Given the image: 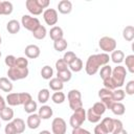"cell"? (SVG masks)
I'll use <instances>...</instances> for the list:
<instances>
[{
	"instance_id": "49",
	"label": "cell",
	"mask_w": 134,
	"mask_h": 134,
	"mask_svg": "<svg viewBox=\"0 0 134 134\" xmlns=\"http://www.w3.org/2000/svg\"><path fill=\"white\" fill-rule=\"evenodd\" d=\"M71 134H91V133L88 130H86V129H83L81 127H77V128H73Z\"/></svg>"
},
{
	"instance_id": "27",
	"label": "cell",
	"mask_w": 134,
	"mask_h": 134,
	"mask_svg": "<svg viewBox=\"0 0 134 134\" xmlns=\"http://www.w3.org/2000/svg\"><path fill=\"white\" fill-rule=\"evenodd\" d=\"M46 35H47V30H46L45 26H43V25L38 26V27L32 31V36H34L36 39H38V40L44 39V38L46 37Z\"/></svg>"
},
{
	"instance_id": "22",
	"label": "cell",
	"mask_w": 134,
	"mask_h": 134,
	"mask_svg": "<svg viewBox=\"0 0 134 134\" xmlns=\"http://www.w3.org/2000/svg\"><path fill=\"white\" fill-rule=\"evenodd\" d=\"M48 85H49L50 89L53 90V91H61V90L64 88V83L61 82V81H60L59 79H57V77L50 79Z\"/></svg>"
},
{
	"instance_id": "45",
	"label": "cell",
	"mask_w": 134,
	"mask_h": 134,
	"mask_svg": "<svg viewBox=\"0 0 134 134\" xmlns=\"http://www.w3.org/2000/svg\"><path fill=\"white\" fill-rule=\"evenodd\" d=\"M16 60H17L16 57H14L13 54H9V55H6V57H5L4 62H5V65H6V66H8L9 68H12V67H15V65H16Z\"/></svg>"
},
{
	"instance_id": "18",
	"label": "cell",
	"mask_w": 134,
	"mask_h": 134,
	"mask_svg": "<svg viewBox=\"0 0 134 134\" xmlns=\"http://www.w3.org/2000/svg\"><path fill=\"white\" fill-rule=\"evenodd\" d=\"M110 109H111V111H112L115 115H117V116H120V115L125 114V111H126L125 105H124L122 103H120V102H115V103H113V105L111 106Z\"/></svg>"
},
{
	"instance_id": "46",
	"label": "cell",
	"mask_w": 134,
	"mask_h": 134,
	"mask_svg": "<svg viewBox=\"0 0 134 134\" xmlns=\"http://www.w3.org/2000/svg\"><path fill=\"white\" fill-rule=\"evenodd\" d=\"M4 132H5V134H17V131H16V128H15L13 121L8 122V124L5 126Z\"/></svg>"
},
{
	"instance_id": "38",
	"label": "cell",
	"mask_w": 134,
	"mask_h": 134,
	"mask_svg": "<svg viewBox=\"0 0 134 134\" xmlns=\"http://www.w3.org/2000/svg\"><path fill=\"white\" fill-rule=\"evenodd\" d=\"M91 109L97 114V115H103L104 113H105V111H106V107H105V105L102 103V102H97V103H95L94 105H93V107H91Z\"/></svg>"
},
{
	"instance_id": "2",
	"label": "cell",
	"mask_w": 134,
	"mask_h": 134,
	"mask_svg": "<svg viewBox=\"0 0 134 134\" xmlns=\"http://www.w3.org/2000/svg\"><path fill=\"white\" fill-rule=\"evenodd\" d=\"M67 98H68V103H69V107L71 110L75 111L80 108H83V102H82V95L81 92L76 89H72L68 92L67 94Z\"/></svg>"
},
{
	"instance_id": "48",
	"label": "cell",
	"mask_w": 134,
	"mask_h": 134,
	"mask_svg": "<svg viewBox=\"0 0 134 134\" xmlns=\"http://www.w3.org/2000/svg\"><path fill=\"white\" fill-rule=\"evenodd\" d=\"M94 134H108V133H107L106 129L104 128V126L102 124H98L94 128Z\"/></svg>"
},
{
	"instance_id": "52",
	"label": "cell",
	"mask_w": 134,
	"mask_h": 134,
	"mask_svg": "<svg viewBox=\"0 0 134 134\" xmlns=\"http://www.w3.org/2000/svg\"><path fill=\"white\" fill-rule=\"evenodd\" d=\"M5 107H6V105H5V100H4L3 96L0 95V111H2Z\"/></svg>"
},
{
	"instance_id": "54",
	"label": "cell",
	"mask_w": 134,
	"mask_h": 134,
	"mask_svg": "<svg viewBox=\"0 0 134 134\" xmlns=\"http://www.w3.org/2000/svg\"><path fill=\"white\" fill-rule=\"evenodd\" d=\"M39 134H51V133H50L48 130H43V131H41Z\"/></svg>"
},
{
	"instance_id": "50",
	"label": "cell",
	"mask_w": 134,
	"mask_h": 134,
	"mask_svg": "<svg viewBox=\"0 0 134 134\" xmlns=\"http://www.w3.org/2000/svg\"><path fill=\"white\" fill-rule=\"evenodd\" d=\"M122 128H124V126H122L121 120H119V119H114V129H113V132H114V131H117V130H120V129H122Z\"/></svg>"
},
{
	"instance_id": "44",
	"label": "cell",
	"mask_w": 134,
	"mask_h": 134,
	"mask_svg": "<svg viewBox=\"0 0 134 134\" xmlns=\"http://www.w3.org/2000/svg\"><path fill=\"white\" fill-rule=\"evenodd\" d=\"M55 68H57L58 71H64V70L68 69V65L66 64V62L63 59H59L55 62Z\"/></svg>"
},
{
	"instance_id": "53",
	"label": "cell",
	"mask_w": 134,
	"mask_h": 134,
	"mask_svg": "<svg viewBox=\"0 0 134 134\" xmlns=\"http://www.w3.org/2000/svg\"><path fill=\"white\" fill-rule=\"evenodd\" d=\"M113 134H128V132L122 128V129H120V130H117V131H114V132H112Z\"/></svg>"
},
{
	"instance_id": "40",
	"label": "cell",
	"mask_w": 134,
	"mask_h": 134,
	"mask_svg": "<svg viewBox=\"0 0 134 134\" xmlns=\"http://www.w3.org/2000/svg\"><path fill=\"white\" fill-rule=\"evenodd\" d=\"M126 66L128 68V70L131 73H134V55L133 54H129L126 57Z\"/></svg>"
},
{
	"instance_id": "8",
	"label": "cell",
	"mask_w": 134,
	"mask_h": 134,
	"mask_svg": "<svg viewBox=\"0 0 134 134\" xmlns=\"http://www.w3.org/2000/svg\"><path fill=\"white\" fill-rule=\"evenodd\" d=\"M112 92L113 91L106 89V88H103L98 91V96L100 98V102L105 105L106 109H110L111 106L113 105V103H115L113 100V97H112Z\"/></svg>"
},
{
	"instance_id": "29",
	"label": "cell",
	"mask_w": 134,
	"mask_h": 134,
	"mask_svg": "<svg viewBox=\"0 0 134 134\" xmlns=\"http://www.w3.org/2000/svg\"><path fill=\"white\" fill-rule=\"evenodd\" d=\"M71 71L70 70H64V71H58L57 72V79H59L61 82L65 83V82H69L71 80Z\"/></svg>"
},
{
	"instance_id": "30",
	"label": "cell",
	"mask_w": 134,
	"mask_h": 134,
	"mask_svg": "<svg viewBox=\"0 0 134 134\" xmlns=\"http://www.w3.org/2000/svg\"><path fill=\"white\" fill-rule=\"evenodd\" d=\"M68 67L70 68L71 71H73V72H79V71H81V70L83 69V62H82L81 59L76 58L74 61H72V62L68 65Z\"/></svg>"
},
{
	"instance_id": "25",
	"label": "cell",
	"mask_w": 134,
	"mask_h": 134,
	"mask_svg": "<svg viewBox=\"0 0 134 134\" xmlns=\"http://www.w3.org/2000/svg\"><path fill=\"white\" fill-rule=\"evenodd\" d=\"M122 37L126 41L131 42L134 39V27L132 25H128L122 30Z\"/></svg>"
},
{
	"instance_id": "6",
	"label": "cell",
	"mask_w": 134,
	"mask_h": 134,
	"mask_svg": "<svg viewBox=\"0 0 134 134\" xmlns=\"http://www.w3.org/2000/svg\"><path fill=\"white\" fill-rule=\"evenodd\" d=\"M98 46L103 51L106 52H112L116 48V41L111 37H103L98 41Z\"/></svg>"
},
{
	"instance_id": "9",
	"label": "cell",
	"mask_w": 134,
	"mask_h": 134,
	"mask_svg": "<svg viewBox=\"0 0 134 134\" xmlns=\"http://www.w3.org/2000/svg\"><path fill=\"white\" fill-rule=\"evenodd\" d=\"M51 130L53 134H65L67 131L66 121L62 117H55L51 122Z\"/></svg>"
},
{
	"instance_id": "21",
	"label": "cell",
	"mask_w": 134,
	"mask_h": 134,
	"mask_svg": "<svg viewBox=\"0 0 134 134\" xmlns=\"http://www.w3.org/2000/svg\"><path fill=\"white\" fill-rule=\"evenodd\" d=\"M6 103L9 106H19V105H21L19 93H8L7 96H6Z\"/></svg>"
},
{
	"instance_id": "24",
	"label": "cell",
	"mask_w": 134,
	"mask_h": 134,
	"mask_svg": "<svg viewBox=\"0 0 134 134\" xmlns=\"http://www.w3.org/2000/svg\"><path fill=\"white\" fill-rule=\"evenodd\" d=\"M124 59H125V53L121 50H114V51H112L111 57H110V60H112V62L115 63V64H120L124 61Z\"/></svg>"
},
{
	"instance_id": "13",
	"label": "cell",
	"mask_w": 134,
	"mask_h": 134,
	"mask_svg": "<svg viewBox=\"0 0 134 134\" xmlns=\"http://www.w3.org/2000/svg\"><path fill=\"white\" fill-rule=\"evenodd\" d=\"M26 124H27V127H28L29 129L35 130V129L39 128V126H40V124H41V118H40V116H39L38 114L31 113V114H29V116L27 117Z\"/></svg>"
},
{
	"instance_id": "28",
	"label": "cell",
	"mask_w": 134,
	"mask_h": 134,
	"mask_svg": "<svg viewBox=\"0 0 134 134\" xmlns=\"http://www.w3.org/2000/svg\"><path fill=\"white\" fill-rule=\"evenodd\" d=\"M13 124H14V126H15V128H16V131H17V134H21V133H23L24 131H25V122H24V120L22 119V118H15V119H13Z\"/></svg>"
},
{
	"instance_id": "12",
	"label": "cell",
	"mask_w": 134,
	"mask_h": 134,
	"mask_svg": "<svg viewBox=\"0 0 134 134\" xmlns=\"http://www.w3.org/2000/svg\"><path fill=\"white\" fill-rule=\"evenodd\" d=\"M25 55L29 59H37L39 55H40V48L39 46L35 45V44H30V45H27L25 47Z\"/></svg>"
},
{
	"instance_id": "41",
	"label": "cell",
	"mask_w": 134,
	"mask_h": 134,
	"mask_svg": "<svg viewBox=\"0 0 134 134\" xmlns=\"http://www.w3.org/2000/svg\"><path fill=\"white\" fill-rule=\"evenodd\" d=\"M76 58H77V57L75 55V53H74L73 51H67V52L64 54L63 60L66 62V64H67V65H69V64H70L72 61H74Z\"/></svg>"
},
{
	"instance_id": "5",
	"label": "cell",
	"mask_w": 134,
	"mask_h": 134,
	"mask_svg": "<svg viewBox=\"0 0 134 134\" xmlns=\"http://www.w3.org/2000/svg\"><path fill=\"white\" fill-rule=\"evenodd\" d=\"M29 71L28 68H18V67H12L7 70V75L10 81H19L27 77Z\"/></svg>"
},
{
	"instance_id": "14",
	"label": "cell",
	"mask_w": 134,
	"mask_h": 134,
	"mask_svg": "<svg viewBox=\"0 0 134 134\" xmlns=\"http://www.w3.org/2000/svg\"><path fill=\"white\" fill-rule=\"evenodd\" d=\"M58 9L61 14H69L72 10V3L69 0H62L58 3Z\"/></svg>"
},
{
	"instance_id": "43",
	"label": "cell",
	"mask_w": 134,
	"mask_h": 134,
	"mask_svg": "<svg viewBox=\"0 0 134 134\" xmlns=\"http://www.w3.org/2000/svg\"><path fill=\"white\" fill-rule=\"evenodd\" d=\"M19 95H20V103H21V105H25V104H27L28 102H30V100H32V97H31V95L29 94V93H27V92H21V93H19Z\"/></svg>"
},
{
	"instance_id": "26",
	"label": "cell",
	"mask_w": 134,
	"mask_h": 134,
	"mask_svg": "<svg viewBox=\"0 0 134 134\" xmlns=\"http://www.w3.org/2000/svg\"><path fill=\"white\" fill-rule=\"evenodd\" d=\"M100 124L104 126V128L106 129L107 133H112L113 132V129H114V118H111V117H105Z\"/></svg>"
},
{
	"instance_id": "32",
	"label": "cell",
	"mask_w": 134,
	"mask_h": 134,
	"mask_svg": "<svg viewBox=\"0 0 134 134\" xmlns=\"http://www.w3.org/2000/svg\"><path fill=\"white\" fill-rule=\"evenodd\" d=\"M86 118H87L90 122L94 124V122H98V121L100 120V115H97L91 108H89L88 111L86 112Z\"/></svg>"
},
{
	"instance_id": "34",
	"label": "cell",
	"mask_w": 134,
	"mask_h": 134,
	"mask_svg": "<svg viewBox=\"0 0 134 134\" xmlns=\"http://www.w3.org/2000/svg\"><path fill=\"white\" fill-rule=\"evenodd\" d=\"M41 75L44 80H50L52 79V75H53V70L50 66L46 65L44 66L42 69H41Z\"/></svg>"
},
{
	"instance_id": "20",
	"label": "cell",
	"mask_w": 134,
	"mask_h": 134,
	"mask_svg": "<svg viewBox=\"0 0 134 134\" xmlns=\"http://www.w3.org/2000/svg\"><path fill=\"white\" fill-rule=\"evenodd\" d=\"M20 26L21 25H20V23L17 20H10L6 24V29H7V31L9 34L15 35V34H17L20 30Z\"/></svg>"
},
{
	"instance_id": "36",
	"label": "cell",
	"mask_w": 134,
	"mask_h": 134,
	"mask_svg": "<svg viewBox=\"0 0 134 134\" xmlns=\"http://www.w3.org/2000/svg\"><path fill=\"white\" fill-rule=\"evenodd\" d=\"M65 98H66L65 94L61 91H57L51 95V99L54 104H62L65 102Z\"/></svg>"
},
{
	"instance_id": "37",
	"label": "cell",
	"mask_w": 134,
	"mask_h": 134,
	"mask_svg": "<svg viewBox=\"0 0 134 134\" xmlns=\"http://www.w3.org/2000/svg\"><path fill=\"white\" fill-rule=\"evenodd\" d=\"M125 96H126V93H125V90L122 89H115L112 92V97L114 102H120L125 98Z\"/></svg>"
},
{
	"instance_id": "11",
	"label": "cell",
	"mask_w": 134,
	"mask_h": 134,
	"mask_svg": "<svg viewBox=\"0 0 134 134\" xmlns=\"http://www.w3.org/2000/svg\"><path fill=\"white\" fill-rule=\"evenodd\" d=\"M25 5H26V8L27 10L35 15V16H38V15H41L42 12H43V8H41L37 2V0H27L25 2Z\"/></svg>"
},
{
	"instance_id": "33",
	"label": "cell",
	"mask_w": 134,
	"mask_h": 134,
	"mask_svg": "<svg viewBox=\"0 0 134 134\" xmlns=\"http://www.w3.org/2000/svg\"><path fill=\"white\" fill-rule=\"evenodd\" d=\"M49 96H50V92L48 89H41L38 93V100L41 104H45L49 99Z\"/></svg>"
},
{
	"instance_id": "1",
	"label": "cell",
	"mask_w": 134,
	"mask_h": 134,
	"mask_svg": "<svg viewBox=\"0 0 134 134\" xmlns=\"http://www.w3.org/2000/svg\"><path fill=\"white\" fill-rule=\"evenodd\" d=\"M110 61V57L107 53H97V54H91L86 62V66H85V70L87 72V74L89 75H93L98 71V68L100 66H105L108 65Z\"/></svg>"
},
{
	"instance_id": "16",
	"label": "cell",
	"mask_w": 134,
	"mask_h": 134,
	"mask_svg": "<svg viewBox=\"0 0 134 134\" xmlns=\"http://www.w3.org/2000/svg\"><path fill=\"white\" fill-rule=\"evenodd\" d=\"M49 36H50V39L54 42V41H57V40L63 39L64 32H63V29H62L60 26H53V27H51L50 30H49Z\"/></svg>"
},
{
	"instance_id": "10",
	"label": "cell",
	"mask_w": 134,
	"mask_h": 134,
	"mask_svg": "<svg viewBox=\"0 0 134 134\" xmlns=\"http://www.w3.org/2000/svg\"><path fill=\"white\" fill-rule=\"evenodd\" d=\"M43 18L47 25H55L59 20L58 12L54 8H47L43 13Z\"/></svg>"
},
{
	"instance_id": "35",
	"label": "cell",
	"mask_w": 134,
	"mask_h": 134,
	"mask_svg": "<svg viewBox=\"0 0 134 134\" xmlns=\"http://www.w3.org/2000/svg\"><path fill=\"white\" fill-rule=\"evenodd\" d=\"M111 73H112V68H111L110 65H105V66H103L100 68L99 75L103 79V81L106 80V79H108V77H110L111 76Z\"/></svg>"
},
{
	"instance_id": "7",
	"label": "cell",
	"mask_w": 134,
	"mask_h": 134,
	"mask_svg": "<svg viewBox=\"0 0 134 134\" xmlns=\"http://www.w3.org/2000/svg\"><path fill=\"white\" fill-rule=\"evenodd\" d=\"M21 23H22V25L24 26V28H26L27 30H30L31 32H32L38 26L41 25L38 18L31 17V16H29V15H24V16H22Z\"/></svg>"
},
{
	"instance_id": "42",
	"label": "cell",
	"mask_w": 134,
	"mask_h": 134,
	"mask_svg": "<svg viewBox=\"0 0 134 134\" xmlns=\"http://www.w3.org/2000/svg\"><path fill=\"white\" fill-rule=\"evenodd\" d=\"M27 65H28V60L27 59H25L23 57L17 58L15 67H18V68H27Z\"/></svg>"
},
{
	"instance_id": "47",
	"label": "cell",
	"mask_w": 134,
	"mask_h": 134,
	"mask_svg": "<svg viewBox=\"0 0 134 134\" xmlns=\"http://www.w3.org/2000/svg\"><path fill=\"white\" fill-rule=\"evenodd\" d=\"M125 93H127L129 95H133L134 94V81H130L126 85V91H125Z\"/></svg>"
},
{
	"instance_id": "55",
	"label": "cell",
	"mask_w": 134,
	"mask_h": 134,
	"mask_svg": "<svg viewBox=\"0 0 134 134\" xmlns=\"http://www.w3.org/2000/svg\"><path fill=\"white\" fill-rule=\"evenodd\" d=\"M2 43V39H1V37H0V44Z\"/></svg>"
},
{
	"instance_id": "3",
	"label": "cell",
	"mask_w": 134,
	"mask_h": 134,
	"mask_svg": "<svg viewBox=\"0 0 134 134\" xmlns=\"http://www.w3.org/2000/svg\"><path fill=\"white\" fill-rule=\"evenodd\" d=\"M126 76H127V70L124 66H116L113 70H112V73H111V79L113 80L116 88H119L121 87L124 84H125V80H126Z\"/></svg>"
},
{
	"instance_id": "56",
	"label": "cell",
	"mask_w": 134,
	"mask_h": 134,
	"mask_svg": "<svg viewBox=\"0 0 134 134\" xmlns=\"http://www.w3.org/2000/svg\"><path fill=\"white\" fill-rule=\"evenodd\" d=\"M0 58H1V51H0Z\"/></svg>"
},
{
	"instance_id": "31",
	"label": "cell",
	"mask_w": 134,
	"mask_h": 134,
	"mask_svg": "<svg viewBox=\"0 0 134 134\" xmlns=\"http://www.w3.org/2000/svg\"><path fill=\"white\" fill-rule=\"evenodd\" d=\"M67 46H68V43H67V41L64 38L63 39H60V40H57V41L53 42V48L57 51H59V52L65 50L67 48Z\"/></svg>"
},
{
	"instance_id": "23",
	"label": "cell",
	"mask_w": 134,
	"mask_h": 134,
	"mask_svg": "<svg viewBox=\"0 0 134 134\" xmlns=\"http://www.w3.org/2000/svg\"><path fill=\"white\" fill-rule=\"evenodd\" d=\"M0 90L4 92H10L13 90V84L7 77H0Z\"/></svg>"
},
{
	"instance_id": "19",
	"label": "cell",
	"mask_w": 134,
	"mask_h": 134,
	"mask_svg": "<svg viewBox=\"0 0 134 134\" xmlns=\"http://www.w3.org/2000/svg\"><path fill=\"white\" fill-rule=\"evenodd\" d=\"M0 117L2 120L9 121L14 118V110L10 107H5L2 111H0Z\"/></svg>"
},
{
	"instance_id": "4",
	"label": "cell",
	"mask_w": 134,
	"mask_h": 134,
	"mask_svg": "<svg viewBox=\"0 0 134 134\" xmlns=\"http://www.w3.org/2000/svg\"><path fill=\"white\" fill-rule=\"evenodd\" d=\"M86 120V111L84 108H80L73 112V114L70 116L69 124L72 128H77L83 125V122Z\"/></svg>"
},
{
	"instance_id": "39",
	"label": "cell",
	"mask_w": 134,
	"mask_h": 134,
	"mask_svg": "<svg viewBox=\"0 0 134 134\" xmlns=\"http://www.w3.org/2000/svg\"><path fill=\"white\" fill-rule=\"evenodd\" d=\"M37 109H38V106H37V103L35 100H30V102H28L27 104L24 105V111L26 113H29V114L35 113V111Z\"/></svg>"
},
{
	"instance_id": "17",
	"label": "cell",
	"mask_w": 134,
	"mask_h": 134,
	"mask_svg": "<svg viewBox=\"0 0 134 134\" xmlns=\"http://www.w3.org/2000/svg\"><path fill=\"white\" fill-rule=\"evenodd\" d=\"M13 3L9 1H0V15H10L13 13Z\"/></svg>"
},
{
	"instance_id": "51",
	"label": "cell",
	"mask_w": 134,
	"mask_h": 134,
	"mask_svg": "<svg viewBox=\"0 0 134 134\" xmlns=\"http://www.w3.org/2000/svg\"><path fill=\"white\" fill-rule=\"evenodd\" d=\"M37 2H38V4H39V6L41 7V8H46V7H48V5H49V0H37Z\"/></svg>"
},
{
	"instance_id": "15",
	"label": "cell",
	"mask_w": 134,
	"mask_h": 134,
	"mask_svg": "<svg viewBox=\"0 0 134 134\" xmlns=\"http://www.w3.org/2000/svg\"><path fill=\"white\" fill-rule=\"evenodd\" d=\"M52 114H53L52 108L50 106H47V105L42 106L39 109V113H38V115L40 116L41 119H48L52 116Z\"/></svg>"
},
{
	"instance_id": "57",
	"label": "cell",
	"mask_w": 134,
	"mask_h": 134,
	"mask_svg": "<svg viewBox=\"0 0 134 134\" xmlns=\"http://www.w3.org/2000/svg\"><path fill=\"white\" fill-rule=\"evenodd\" d=\"M0 128H1V122H0Z\"/></svg>"
}]
</instances>
